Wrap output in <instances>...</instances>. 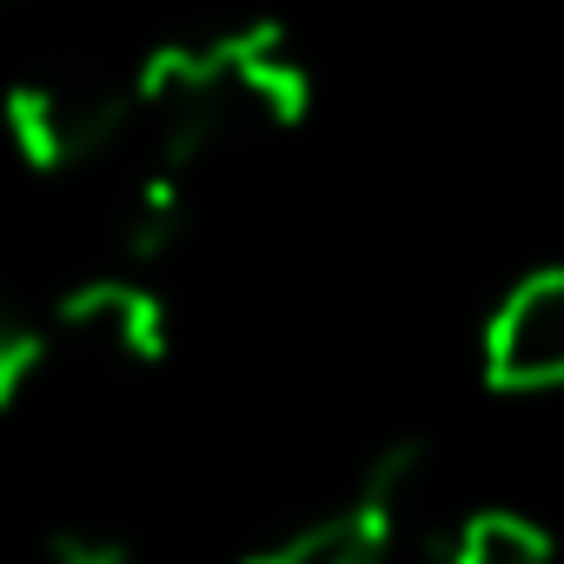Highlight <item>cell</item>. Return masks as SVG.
<instances>
[{
    "mask_svg": "<svg viewBox=\"0 0 564 564\" xmlns=\"http://www.w3.org/2000/svg\"><path fill=\"white\" fill-rule=\"evenodd\" d=\"M166 359V306L133 272H94L61 286L34 319L0 339V405H34L80 386H120Z\"/></svg>",
    "mask_w": 564,
    "mask_h": 564,
    "instance_id": "6da1fadb",
    "label": "cell"
},
{
    "mask_svg": "<svg viewBox=\"0 0 564 564\" xmlns=\"http://www.w3.org/2000/svg\"><path fill=\"white\" fill-rule=\"evenodd\" d=\"M432 557L438 564H551V531L511 505H478L452 524L432 531Z\"/></svg>",
    "mask_w": 564,
    "mask_h": 564,
    "instance_id": "277c9868",
    "label": "cell"
},
{
    "mask_svg": "<svg viewBox=\"0 0 564 564\" xmlns=\"http://www.w3.org/2000/svg\"><path fill=\"white\" fill-rule=\"evenodd\" d=\"M485 379L511 399L564 392V265H538L485 319Z\"/></svg>",
    "mask_w": 564,
    "mask_h": 564,
    "instance_id": "3957f363",
    "label": "cell"
},
{
    "mask_svg": "<svg viewBox=\"0 0 564 564\" xmlns=\"http://www.w3.org/2000/svg\"><path fill=\"white\" fill-rule=\"evenodd\" d=\"M47 564H140V557H133V544H120L107 531H54Z\"/></svg>",
    "mask_w": 564,
    "mask_h": 564,
    "instance_id": "5b68a950",
    "label": "cell"
},
{
    "mask_svg": "<svg viewBox=\"0 0 564 564\" xmlns=\"http://www.w3.org/2000/svg\"><path fill=\"white\" fill-rule=\"evenodd\" d=\"M419 491H425V452L392 445V452H379V465L359 478V491L346 505H333L326 518H306L293 531H272L239 564H392L419 518Z\"/></svg>",
    "mask_w": 564,
    "mask_h": 564,
    "instance_id": "7a4b0ae2",
    "label": "cell"
}]
</instances>
